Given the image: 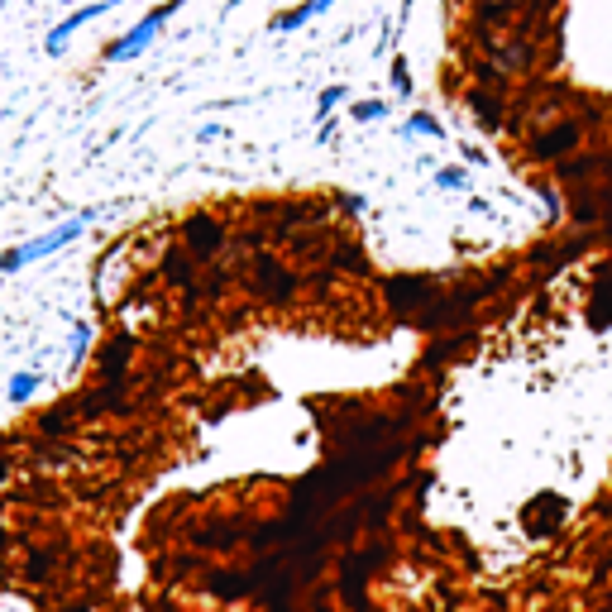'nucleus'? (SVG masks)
I'll return each mask as SVG.
<instances>
[{"mask_svg":"<svg viewBox=\"0 0 612 612\" xmlns=\"http://www.w3.org/2000/svg\"><path fill=\"white\" fill-rule=\"evenodd\" d=\"M436 187L440 192H469V168H440Z\"/></svg>","mask_w":612,"mask_h":612,"instance_id":"15","label":"nucleus"},{"mask_svg":"<svg viewBox=\"0 0 612 612\" xmlns=\"http://www.w3.org/2000/svg\"><path fill=\"white\" fill-rule=\"evenodd\" d=\"M5 550H10V531H0V555H5Z\"/></svg>","mask_w":612,"mask_h":612,"instance_id":"24","label":"nucleus"},{"mask_svg":"<svg viewBox=\"0 0 612 612\" xmlns=\"http://www.w3.org/2000/svg\"><path fill=\"white\" fill-rule=\"evenodd\" d=\"M39 383H44V373L39 369H20L15 378H10V388H5V393H10V402H29V397L39 393Z\"/></svg>","mask_w":612,"mask_h":612,"instance_id":"12","label":"nucleus"},{"mask_svg":"<svg viewBox=\"0 0 612 612\" xmlns=\"http://www.w3.org/2000/svg\"><path fill=\"white\" fill-rule=\"evenodd\" d=\"M163 268H168V278H173V283H187V278L197 273V268H187V254H168Z\"/></svg>","mask_w":612,"mask_h":612,"instance_id":"20","label":"nucleus"},{"mask_svg":"<svg viewBox=\"0 0 612 612\" xmlns=\"http://www.w3.org/2000/svg\"><path fill=\"white\" fill-rule=\"evenodd\" d=\"M220 134H225V125H201L197 139H201V144H211V139H220Z\"/></svg>","mask_w":612,"mask_h":612,"instance_id":"21","label":"nucleus"},{"mask_svg":"<svg viewBox=\"0 0 612 612\" xmlns=\"http://www.w3.org/2000/svg\"><path fill=\"white\" fill-rule=\"evenodd\" d=\"M206 593L220 598V603H240L254 593V574L249 569H211L206 574Z\"/></svg>","mask_w":612,"mask_h":612,"instance_id":"5","label":"nucleus"},{"mask_svg":"<svg viewBox=\"0 0 612 612\" xmlns=\"http://www.w3.org/2000/svg\"><path fill=\"white\" fill-rule=\"evenodd\" d=\"M254 268H259V292H268V297H273V302H283L287 292H292V278H287L283 273V263H273V259H259L254 263Z\"/></svg>","mask_w":612,"mask_h":612,"instance_id":"9","label":"nucleus"},{"mask_svg":"<svg viewBox=\"0 0 612 612\" xmlns=\"http://www.w3.org/2000/svg\"><path fill=\"white\" fill-rule=\"evenodd\" d=\"M130 354H134V340L130 335H115L101 354V373H106L115 388H125V369H130Z\"/></svg>","mask_w":612,"mask_h":612,"instance_id":"7","label":"nucleus"},{"mask_svg":"<svg viewBox=\"0 0 612 612\" xmlns=\"http://www.w3.org/2000/svg\"><path fill=\"white\" fill-rule=\"evenodd\" d=\"M383 297H388V306L402 316V311H416V306L436 302V287H431V278H388V283H383Z\"/></svg>","mask_w":612,"mask_h":612,"instance_id":"3","label":"nucleus"},{"mask_svg":"<svg viewBox=\"0 0 612 612\" xmlns=\"http://www.w3.org/2000/svg\"><path fill=\"white\" fill-rule=\"evenodd\" d=\"M182 235H187V249H192V259H211L220 244H225V230H220L211 216H192L182 225Z\"/></svg>","mask_w":612,"mask_h":612,"instance_id":"6","label":"nucleus"},{"mask_svg":"<svg viewBox=\"0 0 612 612\" xmlns=\"http://www.w3.org/2000/svg\"><path fill=\"white\" fill-rule=\"evenodd\" d=\"M173 15H177V5H158V10H149V15H144V20L130 29V34L110 39V44L101 48V58H106V63H130V58H139V53H144V48L158 39V29L173 20Z\"/></svg>","mask_w":612,"mask_h":612,"instance_id":"2","label":"nucleus"},{"mask_svg":"<svg viewBox=\"0 0 612 612\" xmlns=\"http://www.w3.org/2000/svg\"><path fill=\"white\" fill-rule=\"evenodd\" d=\"M106 10H110V0H96V5H82V10H72V15H63V20L53 24V29H48L44 48H48V53H53V58H63V53H67V39H72V34H77L82 24L101 20Z\"/></svg>","mask_w":612,"mask_h":612,"instance_id":"4","label":"nucleus"},{"mask_svg":"<svg viewBox=\"0 0 612 612\" xmlns=\"http://www.w3.org/2000/svg\"><path fill=\"white\" fill-rule=\"evenodd\" d=\"M96 216H101V211H77V216L63 220V225H53V230H44V235H34V240L5 249V254H0V278H5V273H20V268L48 259V254H58V249H67L72 240H82V230H87Z\"/></svg>","mask_w":612,"mask_h":612,"instance_id":"1","label":"nucleus"},{"mask_svg":"<svg viewBox=\"0 0 612 612\" xmlns=\"http://www.w3.org/2000/svg\"><path fill=\"white\" fill-rule=\"evenodd\" d=\"M388 82H393L397 96H407V91H412V67H407V58H393V77H388Z\"/></svg>","mask_w":612,"mask_h":612,"instance_id":"17","label":"nucleus"},{"mask_svg":"<svg viewBox=\"0 0 612 612\" xmlns=\"http://www.w3.org/2000/svg\"><path fill=\"white\" fill-rule=\"evenodd\" d=\"M326 10H330L326 0H311V5H297V10H283V15L273 20V29H278V34H292V29H302L306 20H316V15H326Z\"/></svg>","mask_w":612,"mask_h":612,"instance_id":"10","label":"nucleus"},{"mask_svg":"<svg viewBox=\"0 0 612 612\" xmlns=\"http://www.w3.org/2000/svg\"><path fill=\"white\" fill-rule=\"evenodd\" d=\"M340 211H350V216H359V211H364V197H340Z\"/></svg>","mask_w":612,"mask_h":612,"instance_id":"22","label":"nucleus"},{"mask_svg":"<svg viewBox=\"0 0 612 612\" xmlns=\"http://www.w3.org/2000/svg\"><path fill=\"white\" fill-rule=\"evenodd\" d=\"M10 474V459H5V445H0V479Z\"/></svg>","mask_w":612,"mask_h":612,"instance_id":"23","label":"nucleus"},{"mask_svg":"<svg viewBox=\"0 0 612 612\" xmlns=\"http://www.w3.org/2000/svg\"><path fill=\"white\" fill-rule=\"evenodd\" d=\"M383 115H393V106H388V101H378V96H373V101H354V106H350L354 125H378Z\"/></svg>","mask_w":612,"mask_h":612,"instance_id":"13","label":"nucleus"},{"mask_svg":"<svg viewBox=\"0 0 612 612\" xmlns=\"http://www.w3.org/2000/svg\"><path fill=\"white\" fill-rule=\"evenodd\" d=\"M574 144H579V125H574V120H565L560 130L541 134V139L531 144V153H536V158H560V153L574 149Z\"/></svg>","mask_w":612,"mask_h":612,"instance_id":"8","label":"nucleus"},{"mask_svg":"<svg viewBox=\"0 0 612 612\" xmlns=\"http://www.w3.org/2000/svg\"><path fill=\"white\" fill-rule=\"evenodd\" d=\"M402 134H426V139H440V134H445V125H440L436 115H426V110H416L412 120L402 125Z\"/></svg>","mask_w":612,"mask_h":612,"instance_id":"14","label":"nucleus"},{"mask_svg":"<svg viewBox=\"0 0 612 612\" xmlns=\"http://www.w3.org/2000/svg\"><path fill=\"white\" fill-rule=\"evenodd\" d=\"M87 345H91V326L87 321H77V326H72V359H77V364L87 359Z\"/></svg>","mask_w":612,"mask_h":612,"instance_id":"19","label":"nucleus"},{"mask_svg":"<svg viewBox=\"0 0 612 612\" xmlns=\"http://www.w3.org/2000/svg\"><path fill=\"white\" fill-rule=\"evenodd\" d=\"M340 101H345V87H326L321 96H316V115H321V120H330V110L340 106Z\"/></svg>","mask_w":612,"mask_h":612,"instance_id":"18","label":"nucleus"},{"mask_svg":"<svg viewBox=\"0 0 612 612\" xmlns=\"http://www.w3.org/2000/svg\"><path fill=\"white\" fill-rule=\"evenodd\" d=\"M469 106L479 110V120L488 125V130H503V101H498V96H488V91H474V96H469Z\"/></svg>","mask_w":612,"mask_h":612,"instance_id":"11","label":"nucleus"},{"mask_svg":"<svg viewBox=\"0 0 612 612\" xmlns=\"http://www.w3.org/2000/svg\"><path fill=\"white\" fill-rule=\"evenodd\" d=\"M29 579H53V550H34L29 555V565H24Z\"/></svg>","mask_w":612,"mask_h":612,"instance_id":"16","label":"nucleus"}]
</instances>
